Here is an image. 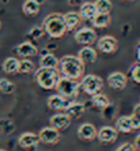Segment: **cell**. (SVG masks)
<instances>
[{"label": "cell", "instance_id": "6da1fadb", "mask_svg": "<svg viewBox=\"0 0 140 151\" xmlns=\"http://www.w3.org/2000/svg\"><path fill=\"white\" fill-rule=\"evenodd\" d=\"M58 70L63 74V77L78 81L79 78L84 77L85 65L80 61L78 56L66 55V56H63L59 60Z\"/></svg>", "mask_w": 140, "mask_h": 151}, {"label": "cell", "instance_id": "7a4b0ae2", "mask_svg": "<svg viewBox=\"0 0 140 151\" xmlns=\"http://www.w3.org/2000/svg\"><path fill=\"white\" fill-rule=\"evenodd\" d=\"M42 27L44 30V34H47L52 39L63 37L68 31L63 15L59 14V12H53V14L47 15L43 19Z\"/></svg>", "mask_w": 140, "mask_h": 151}, {"label": "cell", "instance_id": "3957f363", "mask_svg": "<svg viewBox=\"0 0 140 151\" xmlns=\"http://www.w3.org/2000/svg\"><path fill=\"white\" fill-rule=\"evenodd\" d=\"M59 78H60V72L58 68L40 67L38 70H36V73H35L36 83L38 84V87H41L46 91L55 88Z\"/></svg>", "mask_w": 140, "mask_h": 151}, {"label": "cell", "instance_id": "277c9868", "mask_svg": "<svg viewBox=\"0 0 140 151\" xmlns=\"http://www.w3.org/2000/svg\"><path fill=\"white\" fill-rule=\"evenodd\" d=\"M55 89L58 91L59 96L68 100H73L79 96L80 83L75 79H70L66 77H60L58 83L55 86Z\"/></svg>", "mask_w": 140, "mask_h": 151}, {"label": "cell", "instance_id": "5b68a950", "mask_svg": "<svg viewBox=\"0 0 140 151\" xmlns=\"http://www.w3.org/2000/svg\"><path fill=\"white\" fill-rule=\"evenodd\" d=\"M103 88V81L96 74H86L80 81V89L84 91L87 96H95Z\"/></svg>", "mask_w": 140, "mask_h": 151}, {"label": "cell", "instance_id": "8992f818", "mask_svg": "<svg viewBox=\"0 0 140 151\" xmlns=\"http://www.w3.org/2000/svg\"><path fill=\"white\" fill-rule=\"evenodd\" d=\"M97 39L96 31L91 27H81L75 32L74 40L80 43V45L85 46H91V43H93Z\"/></svg>", "mask_w": 140, "mask_h": 151}, {"label": "cell", "instance_id": "52a82bcc", "mask_svg": "<svg viewBox=\"0 0 140 151\" xmlns=\"http://www.w3.org/2000/svg\"><path fill=\"white\" fill-rule=\"evenodd\" d=\"M97 50L107 55L114 53L118 50V41L113 36H102L97 41Z\"/></svg>", "mask_w": 140, "mask_h": 151}, {"label": "cell", "instance_id": "ba28073f", "mask_svg": "<svg viewBox=\"0 0 140 151\" xmlns=\"http://www.w3.org/2000/svg\"><path fill=\"white\" fill-rule=\"evenodd\" d=\"M38 136H40V141L43 142V144H47V145H54V144H57L60 140L59 130H57V129H54L52 127L43 128L40 131Z\"/></svg>", "mask_w": 140, "mask_h": 151}, {"label": "cell", "instance_id": "9c48e42d", "mask_svg": "<svg viewBox=\"0 0 140 151\" xmlns=\"http://www.w3.org/2000/svg\"><path fill=\"white\" fill-rule=\"evenodd\" d=\"M49 123H50V127L57 129V130H65L70 127L71 124V119L68 114L65 113H57L53 116H50L49 119Z\"/></svg>", "mask_w": 140, "mask_h": 151}, {"label": "cell", "instance_id": "30bf717a", "mask_svg": "<svg viewBox=\"0 0 140 151\" xmlns=\"http://www.w3.org/2000/svg\"><path fill=\"white\" fill-rule=\"evenodd\" d=\"M97 139L103 144H112L118 139V131L116 128L106 125L97 130Z\"/></svg>", "mask_w": 140, "mask_h": 151}, {"label": "cell", "instance_id": "8fae6325", "mask_svg": "<svg viewBox=\"0 0 140 151\" xmlns=\"http://www.w3.org/2000/svg\"><path fill=\"white\" fill-rule=\"evenodd\" d=\"M107 82L111 88L120 91V89H123V88H125L127 82H128V77L122 72H112L107 77Z\"/></svg>", "mask_w": 140, "mask_h": 151}, {"label": "cell", "instance_id": "7c38bea8", "mask_svg": "<svg viewBox=\"0 0 140 151\" xmlns=\"http://www.w3.org/2000/svg\"><path fill=\"white\" fill-rule=\"evenodd\" d=\"M71 103V100H68L65 98H63L62 96H59V94H54V96H50L47 100V105L49 109L52 110H65L69 104Z\"/></svg>", "mask_w": 140, "mask_h": 151}, {"label": "cell", "instance_id": "4fadbf2b", "mask_svg": "<svg viewBox=\"0 0 140 151\" xmlns=\"http://www.w3.org/2000/svg\"><path fill=\"white\" fill-rule=\"evenodd\" d=\"M78 135L81 140L91 141L95 137H97V129L95 128V125H92L90 123H84L79 127Z\"/></svg>", "mask_w": 140, "mask_h": 151}, {"label": "cell", "instance_id": "5bb4252c", "mask_svg": "<svg viewBox=\"0 0 140 151\" xmlns=\"http://www.w3.org/2000/svg\"><path fill=\"white\" fill-rule=\"evenodd\" d=\"M40 142V136L35 133H23L18 137V145L23 149H33Z\"/></svg>", "mask_w": 140, "mask_h": 151}, {"label": "cell", "instance_id": "9a60e30c", "mask_svg": "<svg viewBox=\"0 0 140 151\" xmlns=\"http://www.w3.org/2000/svg\"><path fill=\"white\" fill-rule=\"evenodd\" d=\"M16 51L20 57L28 58V57H33V56H36L38 53V48L30 41H25L16 47Z\"/></svg>", "mask_w": 140, "mask_h": 151}, {"label": "cell", "instance_id": "2e32d148", "mask_svg": "<svg viewBox=\"0 0 140 151\" xmlns=\"http://www.w3.org/2000/svg\"><path fill=\"white\" fill-rule=\"evenodd\" d=\"M78 57L80 58V61L84 65L93 63V62L97 60V52H96V50H93L91 46H84L82 48H80Z\"/></svg>", "mask_w": 140, "mask_h": 151}, {"label": "cell", "instance_id": "e0dca14e", "mask_svg": "<svg viewBox=\"0 0 140 151\" xmlns=\"http://www.w3.org/2000/svg\"><path fill=\"white\" fill-rule=\"evenodd\" d=\"M63 19H64V22H65V26H66L68 31L75 30L81 22V16H80L79 12H76V11L65 12V14L63 15Z\"/></svg>", "mask_w": 140, "mask_h": 151}, {"label": "cell", "instance_id": "ac0fdd59", "mask_svg": "<svg viewBox=\"0 0 140 151\" xmlns=\"http://www.w3.org/2000/svg\"><path fill=\"white\" fill-rule=\"evenodd\" d=\"M118 133H123V134H128L130 133L133 129V122H132V116L128 115H123V116H119L117 120H116V127Z\"/></svg>", "mask_w": 140, "mask_h": 151}, {"label": "cell", "instance_id": "d6986e66", "mask_svg": "<svg viewBox=\"0 0 140 151\" xmlns=\"http://www.w3.org/2000/svg\"><path fill=\"white\" fill-rule=\"evenodd\" d=\"M79 14H80L81 19H84V20H91L92 21V19L95 17V15L97 14L96 6H95L93 3L85 1V3H82V5L80 6Z\"/></svg>", "mask_w": 140, "mask_h": 151}, {"label": "cell", "instance_id": "ffe728a7", "mask_svg": "<svg viewBox=\"0 0 140 151\" xmlns=\"http://www.w3.org/2000/svg\"><path fill=\"white\" fill-rule=\"evenodd\" d=\"M84 113H85V105L78 102H71L65 109V114H68L70 119H79Z\"/></svg>", "mask_w": 140, "mask_h": 151}, {"label": "cell", "instance_id": "44dd1931", "mask_svg": "<svg viewBox=\"0 0 140 151\" xmlns=\"http://www.w3.org/2000/svg\"><path fill=\"white\" fill-rule=\"evenodd\" d=\"M58 66H59V60L57 58L53 53H50V52L43 53L42 57L40 58V67L58 68Z\"/></svg>", "mask_w": 140, "mask_h": 151}, {"label": "cell", "instance_id": "7402d4cb", "mask_svg": "<svg viewBox=\"0 0 140 151\" xmlns=\"http://www.w3.org/2000/svg\"><path fill=\"white\" fill-rule=\"evenodd\" d=\"M111 15L110 14H103V12H97L95 17L92 19V25L97 29H105L111 25Z\"/></svg>", "mask_w": 140, "mask_h": 151}, {"label": "cell", "instance_id": "603a6c76", "mask_svg": "<svg viewBox=\"0 0 140 151\" xmlns=\"http://www.w3.org/2000/svg\"><path fill=\"white\" fill-rule=\"evenodd\" d=\"M18 66H20V60L16 57H8L3 62V71L8 74H15L18 72Z\"/></svg>", "mask_w": 140, "mask_h": 151}, {"label": "cell", "instance_id": "cb8c5ba5", "mask_svg": "<svg viewBox=\"0 0 140 151\" xmlns=\"http://www.w3.org/2000/svg\"><path fill=\"white\" fill-rule=\"evenodd\" d=\"M40 9H41V5H38L35 0H26L22 4V11L27 16H36L40 12Z\"/></svg>", "mask_w": 140, "mask_h": 151}, {"label": "cell", "instance_id": "d4e9b609", "mask_svg": "<svg viewBox=\"0 0 140 151\" xmlns=\"http://www.w3.org/2000/svg\"><path fill=\"white\" fill-rule=\"evenodd\" d=\"M91 102H92V104L95 106H96V108H98L101 110L105 109L106 106L111 103L110 99H108L105 94H102V93H97V94H95V96H92Z\"/></svg>", "mask_w": 140, "mask_h": 151}, {"label": "cell", "instance_id": "484cf974", "mask_svg": "<svg viewBox=\"0 0 140 151\" xmlns=\"http://www.w3.org/2000/svg\"><path fill=\"white\" fill-rule=\"evenodd\" d=\"M93 4L96 6L97 12H103V14H110L113 8L111 0H95Z\"/></svg>", "mask_w": 140, "mask_h": 151}, {"label": "cell", "instance_id": "4316f807", "mask_svg": "<svg viewBox=\"0 0 140 151\" xmlns=\"http://www.w3.org/2000/svg\"><path fill=\"white\" fill-rule=\"evenodd\" d=\"M15 84L8 78H0V92L4 94H11L15 92Z\"/></svg>", "mask_w": 140, "mask_h": 151}, {"label": "cell", "instance_id": "83f0119b", "mask_svg": "<svg viewBox=\"0 0 140 151\" xmlns=\"http://www.w3.org/2000/svg\"><path fill=\"white\" fill-rule=\"evenodd\" d=\"M32 71H35V65L32 61H30L27 58H23L20 61V66H18V72L23 73V74H27L31 73Z\"/></svg>", "mask_w": 140, "mask_h": 151}, {"label": "cell", "instance_id": "f1b7e54d", "mask_svg": "<svg viewBox=\"0 0 140 151\" xmlns=\"http://www.w3.org/2000/svg\"><path fill=\"white\" fill-rule=\"evenodd\" d=\"M132 116V122H133V129L138 130L140 129V103H138L134 109H133V114Z\"/></svg>", "mask_w": 140, "mask_h": 151}, {"label": "cell", "instance_id": "f546056e", "mask_svg": "<svg viewBox=\"0 0 140 151\" xmlns=\"http://www.w3.org/2000/svg\"><path fill=\"white\" fill-rule=\"evenodd\" d=\"M116 113H117V106L114 105V104H112V103H110L105 109H102V116H103V119H107V120H111V119H113L114 118V115H116Z\"/></svg>", "mask_w": 140, "mask_h": 151}, {"label": "cell", "instance_id": "4dcf8cb0", "mask_svg": "<svg viewBox=\"0 0 140 151\" xmlns=\"http://www.w3.org/2000/svg\"><path fill=\"white\" fill-rule=\"evenodd\" d=\"M129 73H130L132 81L135 82V83H138V84H140V63H139V62L132 66Z\"/></svg>", "mask_w": 140, "mask_h": 151}, {"label": "cell", "instance_id": "1f68e13d", "mask_svg": "<svg viewBox=\"0 0 140 151\" xmlns=\"http://www.w3.org/2000/svg\"><path fill=\"white\" fill-rule=\"evenodd\" d=\"M14 124L10 120H6V119H3V120H0V131L4 134H9L11 131H14Z\"/></svg>", "mask_w": 140, "mask_h": 151}, {"label": "cell", "instance_id": "d6a6232c", "mask_svg": "<svg viewBox=\"0 0 140 151\" xmlns=\"http://www.w3.org/2000/svg\"><path fill=\"white\" fill-rule=\"evenodd\" d=\"M43 34H44V30H43V27H40V26H36L33 29H31V31H30V35L32 36L33 39H41Z\"/></svg>", "mask_w": 140, "mask_h": 151}, {"label": "cell", "instance_id": "836d02e7", "mask_svg": "<svg viewBox=\"0 0 140 151\" xmlns=\"http://www.w3.org/2000/svg\"><path fill=\"white\" fill-rule=\"evenodd\" d=\"M116 151H136L134 144L130 142H123L122 145H119V147L116 149Z\"/></svg>", "mask_w": 140, "mask_h": 151}, {"label": "cell", "instance_id": "e575fe53", "mask_svg": "<svg viewBox=\"0 0 140 151\" xmlns=\"http://www.w3.org/2000/svg\"><path fill=\"white\" fill-rule=\"evenodd\" d=\"M68 3L71 6H81L84 1H82V0H68Z\"/></svg>", "mask_w": 140, "mask_h": 151}, {"label": "cell", "instance_id": "d590c367", "mask_svg": "<svg viewBox=\"0 0 140 151\" xmlns=\"http://www.w3.org/2000/svg\"><path fill=\"white\" fill-rule=\"evenodd\" d=\"M134 146L136 150H140V134L135 136V140H134Z\"/></svg>", "mask_w": 140, "mask_h": 151}, {"label": "cell", "instance_id": "8d00e7d4", "mask_svg": "<svg viewBox=\"0 0 140 151\" xmlns=\"http://www.w3.org/2000/svg\"><path fill=\"white\" fill-rule=\"evenodd\" d=\"M136 60H138V62L140 63V43L136 46Z\"/></svg>", "mask_w": 140, "mask_h": 151}, {"label": "cell", "instance_id": "74e56055", "mask_svg": "<svg viewBox=\"0 0 140 151\" xmlns=\"http://www.w3.org/2000/svg\"><path fill=\"white\" fill-rule=\"evenodd\" d=\"M35 1H36L38 5H42V4H44V3H46L47 0H35Z\"/></svg>", "mask_w": 140, "mask_h": 151}, {"label": "cell", "instance_id": "f35d334b", "mask_svg": "<svg viewBox=\"0 0 140 151\" xmlns=\"http://www.w3.org/2000/svg\"><path fill=\"white\" fill-rule=\"evenodd\" d=\"M123 1H132V0H123Z\"/></svg>", "mask_w": 140, "mask_h": 151}, {"label": "cell", "instance_id": "ab89813d", "mask_svg": "<svg viewBox=\"0 0 140 151\" xmlns=\"http://www.w3.org/2000/svg\"><path fill=\"white\" fill-rule=\"evenodd\" d=\"M0 151H6V150H4V149H0Z\"/></svg>", "mask_w": 140, "mask_h": 151}, {"label": "cell", "instance_id": "60d3db41", "mask_svg": "<svg viewBox=\"0 0 140 151\" xmlns=\"http://www.w3.org/2000/svg\"><path fill=\"white\" fill-rule=\"evenodd\" d=\"M0 30H1V22H0Z\"/></svg>", "mask_w": 140, "mask_h": 151}]
</instances>
